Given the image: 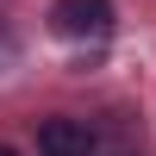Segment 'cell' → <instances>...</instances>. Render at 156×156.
<instances>
[{
    "label": "cell",
    "instance_id": "obj_1",
    "mask_svg": "<svg viewBox=\"0 0 156 156\" xmlns=\"http://www.w3.org/2000/svg\"><path fill=\"white\" fill-rule=\"evenodd\" d=\"M56 31L62 37H106L112 31V0H56Z\"/></svg>",
    "mask_w": 156,
    "mask_h": 156
},
{
    "label": "cell",
    "instance_id": "obj_2",
    "mask_svg": "<svg viewBox=\"0 0 156 156\" xmlns=\"http://www.w3.org/2000/svg\"><path fill=\"white\" fill-rule=\"evenodd\" d=\"M94 125L87 119H44L37 125V150L44 156H94Z\"/></svg>",
    "mask_w": 156,
    "mask_h": 156
},
{
    "label": "cell",
    "instance_id": "obj_3",
    "mask_svg": "<svg viewBox=\"0 0 156 156\" xmlns=\"http://www.w3.org/2000/svg\"><path fill=\"white\" fill-rule=\"evenodd\" d=\"M0 156H12V150H6V144H0Z\"/></svg>",
    "mask_w": 156,
    "mask_h": 156
}]
</instances>
